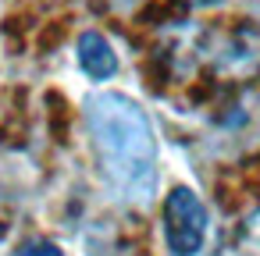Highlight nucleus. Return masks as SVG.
<instances>
[{
    "label": "nucleus",
    "mask_w": 260,
    "mask_h": 256,
    "mask_svg": "<svg viewBox=\"0 0 260 256\" xmlns=\"http://www.w3.org/2000/svg\"><path fill=\"white\" fill-rule=\"evenodd\" d=\"M246 235H249V242H256V245H260V210L246 221Z\"/></svg>",
    "instance_id": "5"
},
{
    "label": "nucleus",
    "mask_w": 260,
    "mask_h": 256,
    "mask_svg": "<svg viewBox=\"0 0 260 256\" xmlns=\"http://www.w3.org/2000/svg\"><path fill=\"white\" fill-rule=\"evenodd\" d=\"M75 57H79V68L86 71V79H93V82H107L118 71V54H114L111 40L93 32V29L79 36V54Z\"/></svg>",
    "instance_id": "3"
},
{
    "label": "nucleus",
    "mask_w": 260,
    "mask_h": 256,
    "mask_svg": "<svg viewBox=\"0 0 260 256\" xmlns=\"http://www.w3.org/2000/svg\"><path fill=\"white\" fill-rule=\"evenodd\" d=\"M207 231H210V213L207 203L185 189L175 185L164 199V242L171 256H200L207 245Z\"/></svg>",
    "instance_id": "2"
},
{
    "label": "nucleus",
    "mask_w": 260,
    "mask_h": 256,
    "mask_svg": "<svg viewBox=\"0 0 260 256\" xmlns=\"http://www.w3.org/2000/svg\"><path fill=\"white\" fill-rule=\"evenodd\" d=\"M18 256H64V252H61V245H54L50 238H32V242H25V245L18 249Z\"/></svg>",
    "instance_id": "4"
},
{
    "label": "nucleus",
    "mask_w": 260,
    "mask_h": 256,
    "mask_svg": "<svg viewBox=\"0 0 260 256\" xmlns=\"http://www.w3.org/2000/svg\"><path fill=\"white\" fill-rule=\"evenodd\" d=\"M86 132L104 181L132 206L157 196V132L150 114L125 93H93L82 103Z\"/></svg>",
    "instance_id": "1"
}]
</instances>
